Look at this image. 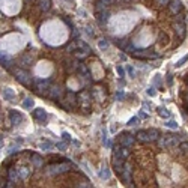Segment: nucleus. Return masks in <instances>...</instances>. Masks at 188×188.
Instances as JSON below:
<instances>
[{
	"instance_id": "1",
	"label": "nucleus",
	"mask_w": 188,
	"mask_h": 188,
	"mask_svg": "<svg viewBox=\"0 0 188 188\" xmlns=\"http://www.w3.org/2000/svg\"><path fill=\"white\" fill-rule=\"evenodd\" d=\"M41 36L45 39V42L51 44V45H59L65 41L68 33L60 23H48V24H45V27H42Z\"/></svg>"
},
{
	"instance_id": "2",
	"label": "nucleus",
	"mask_w": 188,
	"mask_h": 188,
	"mask_svg": "<svg viewBox=\"0 0 188 188\" xmlns=\"http://www.w3.org/2000/svg\"><path fill=\"white\" fill-rule=\"evenodd\" d=\"M134 24H136V17H133L128 12H122L111 20V27L114 33H125L131 30Z\"/></svg>"
},
{
	"instance_id": "3",
	"label": "nucleus",
	"mask_w": 188,
	"mask_h": 188,
	"mask_svg": "<svg viewBox=\"0 0 188 188\" xmlns=\"http://www.w3.org/2000/svg\"><path fill=\"white\" fill-rule=\"evenodd\" d=\"M137 138L140 140V142H143V143H149V142H155V140H158L160 138V131L158 129H142V131H138L137 133Z\"/></svg>"
},
{
	"instance_id": "4",
	"label": "nucleus",
	"mask_w": 188,
	"mask_h": 188,
	"mask_svg": "<svg viewBox=\"0 0 188 188\" xmlns=\"http://www.w3.org/2000/svg\"><path fill=\"white\" fill-rule=\"evenodd\" d=\"M181 140H182L181 136L175 137L171 134H164V136H160V146L164 149H175V147H178Z\"/></svg>"
},
{
	"instance_id": "5",
	"label": "nucleus",
	"mask_w": 188,
	"mask_h": 188,
	"mask_svg": "<svg viewBox=\"0 0 188 188\" xmlns=\"http://www.w3.org/2000/svg\"><path fill=\"white\" fill-rule=\"evenodd\" d=\"M151 42H152V32H151L149 29H145V30L136 38L134 45H136V47H147Z\"/></svg>"
},
{
	"instance_id": "6",
	"label": "nucleus",
	"mask_w": 188,
	"mask_h": 188,
	"mask_svg": "<svg viewBox=\"0 0 188 188\" xmlns=\"http://www.w3.org/2000/svg\"><path fill=\"white\" fill-rule=\"evenodd\" d=\"M72 166L69 164V162H63V164H50L45 170L47 173H50V175H57V173H65V171H68Z\"/></svg>"
},
{
	"instance_id": "7",
	"label": "nucleus",
	"mask_w": 188,
	"mask_h": 188,
	"mask_svg": "<svg viewBox=\"0 0 188 188\" xmlns=\"http://www.w3.org/2000/svg\"><path fill=\"white\" fill-rule=\"evenodd\" d=\"M50 72H51V65L48 62H41L36 68V74L41 75V77H47Z\"/></svg>"
},
{
	"instance_id": "8",
	"label": "nucleus",
	"mask_w": 188,
	"mask_h": 188,
	"mask_svg": "<svg viewBox=\"0 0 188 188\" xmlns=\"http://www.w3.org/2000/svg\"><path fill=\"white\" fill-rule=\"evenodd\" d=\"M134 142H136V137L133 136V134H129V133H122L119 136V143L123 146H133L134 145Z\"/></svg>"
},
{
	"instance_id": "9",
	"label": "nucleus",
	"mask_w": 188,
	"mask_h": 188,
	"mask_svg": "<svg viewBox=\"0 0 188 188\" xmlns=\"http://www.w3.org/2000/svg\"><path fill=\"white\" fill-rule=\"evenodd\" d=\"M32 114H33L35 119L39 120V122H44V120H47V118H48V116H47V111L44 110V108H35Z\"/></svg>"
},
{
	"instance_id": "10",
	"label": "nucleus",
	"mask_w": 188,
	"mask_h": 188,
	"mask_svg": "<svg viewBox=\"0 0 188 188\" xmlns=\"http://www.w3.org/2000/svg\"><path fill=\"white\" fill-rule=\"evenodd\" d=\"M9 119H11V122L12 123H20L21 120H23V114L20 113V111H17V110H12V111H9Z\"/></svg>"
},
{
	"instance_id": "11",
	"label": "nucleus",
	"mask_w": 188,
	"mask_h": 188,
	"mask_svg": "<svg viewBox=\"0 0 188 188\" xmlns=\"http://www.w3.org/2000/svg\"><path fill=\"white\" fill-rule=\"evenodd\" d=\"M17 80L20 83H23V84H29V83H30V77H29V74H27L26 71H18Z\"/></svg>"
},
{
	"instance_id": "12",
	"label": "nucleus",
	"mask_w": 188,
	"mask_h": 188,
	"mask_svg": "<svg viewBox=\"0 0 188 188\" xmlns=\"http://www.w3.org/2000/svg\"><path fill=\"white\" fill-rule=\"evenodd\" d=\"M182 9V2L181 0H170V11L173 14H178Z\"/></svg>"
},
{
	"instance_id": "13",
	"label": "nucleus",
	"mask_w": 188,
	"mask_h": 188,
	"mask_svg": "<svg viewBox=\"0 0 188 188\" xmlns=\"http://www.w3.org/2000/svg\"><path fill=\"white\" fill-rule=\"evenodd\" d=\"M176 35L179 36L181 39L185 36V23H182V21H179L178 24H176Z\"/></svg>"
},
{
	"instance_id": "14",
	"label": "nucleus",
	"mask_w": 188,
	"mask_h": 188,
	"mask_svg": "<svg viewBox=\"0 0 188 188\" xmlns=\"http://www.w3.org/2000/svg\"><path fill=\"white\" fill-rule=\"evenodd\" d=\"M32 162H33L35 167H41L42 166V158L38 154H32Z\"/></svg>"
},
{
	"instance_id": "15",
	"label": "nucleus",
	"mask_w": 188,
	"mask_h": 188,
	"mask_svg": "<svg viewBox=\"0 0 188 188\" xmlns=\"http://www.w3.org/2000/svg\"><path fill=\"white\" fill-rule=\"evenodd\" d=\"M48 87V81H42V80H38L36 81V90H42Z\"/></svg>"
},
{
	"instance_id": "16",
	"label": "nucleus",
	"mask_w": 188,
	"mask_h": 188,
	"mask_svg": "<svg viewBox=\"0 0 188 188\" xmlns=\"http://www.w3.org/2000/svg\"><path fill=\"white\" fill-rule=\"evenodd\" d=\"M157 110L160 111V116H161V118H166V119H169V118H170V113H169V110H167V108H162V107H158Z\"/></svg>"
},
{
	"instance_id": "17",
	"label": "nucleus",
	"mask_w": 188,
	"mask_h": 188,
	"mask_svg": "<svg viewBox=\"0 0 188 188\" xmlns=\"http://www.w3.org/2000/svg\"><path fill=\"white\" fill-rule=\"evenodd\" d=\"M99 176H101L103 179H108V178L111 176V175H110V170H108L107 167H103V170H101V175H99Z\"/></svg>"
},
{
	"instance_id": "18",
	"label": "nucleus",
	"mask_w": 188,
	"mask_h": 188,
	"mask_svg": "<svg viewBox=\"0 0 188 188\" xmlns=\"http://www.w3.org/2000/svg\"><path fill=\"white\" fill-rule=\"evenodd\" d=\"M23 107H24V108H32V107H33V99H32V98H26L24 103H23Z\"/></svg>"
},
{
	"instance_id": "19",
	"label": "nucleus",
	"mask_w": 188,
	"mask_h": 188,
	"mask_svg": "<svg viewBox=\"0 0 188 188\" xmlns=\"http://www.w3.org/2000/svg\"><path fill=\"white\" fill-rule=\"evenodd\" d=\"M41 8L44 11H48V9L51 8V3H50V0H41Z\"/></svg>"
},
{
	"instance_id": "20",
	"label": "nucleus",
	"mask_w": 188,
	"mask_h": 188,
	"mask_svg": "<svg viewBox=\"0 0 188 188\" xmlns=\"http://www.w3.org/2000/svg\"><path fill=\"white\" fill-rule=\"evenodd\" d=\"M3 95H5V98H9V99H12V98L15 96V94H14V92H12L11 89H8V87L5 89V92H3Z\"/></svg>"
},
{
	"instance_id": "21",
	"label": "nucleus",
	"mask_w": 188,
	"mask_h": 188,
	"mask_svg": "<svg viewBox=\"0 0 188 188\" xmlns=\"http://www.w3.org/2000/svg\"><path fill=\"white\" fill-rule=\"evenodd\" d=\"M51 143H50V142H42V143H41V145H39V147H41V149H42V151H48V149H51Z\"/></svg>"
},
{
	"instance_id": "22",
	"label": "nucleus",
	"mask_w": 188,
	"mask_h": 188,
	"mask_svg": "<svg viewBox=\"0 0 188 188\" xmlns=\"http://www.w3.org/2000/svg\"><path fill=\"white\" fill-rule=\"evenodd\" d=\"M105 48H108V41L107 39H101L99 41V50H105Z\"/></svg>"
},
{
	"instance_id": "23",
	"label": "nucleus",
	"mask_w": 188,
	"mask_h": 188,
	"mask_svg": "<svg viewBox=\"0 0 188 188\" xmlns=\"http://www.w3.org/2000/svg\"><path fill=\"white\" fill-rule=\"evenodd\" d=\"M166 125H167L169 128H171V129H178V122H176V120H169Z\"/></svg>"
},
{
	"instance_id": "24",
	"label": "nucleus",
	"mask_w": 188,
	"mask_h": 188,
	"mask_svg": "<svg viewBox=\"0 0 188 188\" xmlns=\"http://www.w3.org/2000/svg\"><path fill=\"white\" fill-rule=\"evenodd\" d=\"M185 62H188V54H185V56H184V57H182L179 62H176V68H181V66H182Z\"/></svg>"
},
{
	"instance_id": "25",
	"label": "nucleus",
	"mask_w": 188,
	"mask_h": 188,
	"mask_svg": "<svg viewBox=\"0 0 188 188\" xmlns=\"http://www.w3.org/2000/svg\"><path fill=\"white\" fill-rule=\"evenodd\" d=\"M146 94L149 95V96H155V95H157V89H155L154 86H151V87L146 90Z\"/></svg>"
},
{
	"instance_id": "26",
	"label": "nucleus",
	"mask_w": 188,
	"mask_h": 188,
	"mask_svg": "<svg viewBox=\"0 0 188 188\" xmlns=\"http://www.w3.org/2000/svg\"><path fill=\"white\" fill-rule=\"evenodd\" d=\"M62 138H63V142H71V136H69L68 133H63V134H62Z\"/></svg>"
},
{
	"instance_id": "27",
	"label": "nucleus",
	"mask_w": 188,
	"mask_h": 188,
	"mask_svg": "<svg viewBox=\"0 0 188 188\" xmlns=\"http://www.w3.org/2000/svg\"><path fill=\"white\" fill-rule=\"evenodd\" d=\"M138 118H140V119H146V118H147V113L143 110H140L138 111Z\"/></svg>"
},
{
	"instance_id": "28",
	"label": "nucleus",
	"mask_w": 188,
	"mask_h": 188,
	"mask_svg": "<svg viewBox=\"0 0 188 188\" xmlns=\"http://www.w3.org/2000/svg\"><path fill=\"white\" fill-rule=\"evenodd\" d=\"M127 72L129 74V77H134V69H133V66H127Z\"/></svg>"
},
{
	"instance_id": "29",
	"label": "nucleus",
	"mask_w": 188,
	"mask_h": 188,
	"mask_svg": "<svg viewBox=\"0 0 188 188\" xmlns=\"http://www.w3.org/2000/svg\"><path fill=\"white\" fill-rule=\"evenodd\" d=\"M160 81H161V75L157 74V75L154 77V84H160Z\"/></svg>"
},
{
	"instance_id": "30",
	"label": "nucleus",
	"mask_w": 188,
	"mask_h": 188,
	"mask_svg": "<svg viewBox=\"0 0 188 188\" xmlns=\"http://www.w3.org/2000/svg\"><path fill=\"white\" fill-rule=\"evenodd\" d=\"M116 71H118L119 77H123V75H125V72H123V68H120V66H118V68H116Z\"/></svg>"
},
{
	"instance_id": "31",
	"label": "nucleus",
	"mask_w": 188,
	"mask_h": 188,
	"mask_svg": "<svg viewBox=\"0 0 188 188\" xmlns=\"http://www.w3.org/2000/svg\"><path fill=\"white\" fill-rule=\"evenodd\" d=\"M56 147H59L60 151H65V149H66V145H65V143H57Z\"/></svg>"
},
{
	"instance_id": "32",
	"label": "nucleus",
	"mask_w": 188,
	"mask_h": 188,
	"mask_svg": "<svg viewBox=\"0 0 188 188\" xmlns=\"http://www.w3.org/2000/svg\"><path fill=\"white\" fill-rule=\"evenodd\" d=\"M137 120H138V118H131L128 120V125H134V123H137Z\"/></svg>"
},
{
	"instance_id": "33",
	"label": "nucleus",
	"mask_w": 188,
	"mask_h": 188,
	"mask_svg": "<svg viewBox=\"0 0 188 188\" xmlns=\"http://www.w3.org/2000/svg\"><path fill=\"white\" fill-rule=\"evenodd\" d=\"M8 56H3V54H0V62H8Z\"/></svg>"
},
{
	"instance_id": "34",
	"label": "nucleus",
	"mask_w": 188,
	"mask_h": 188,
	"mask_svg": "<svg viewBox=\"0 0 188 188\" xmlns=\"http://www.w3.org/2000/svg\"><path fill=\"white\" fill-rule=\"evenodd\" d=\"M157 2H158L160 5H167V3H169L170 0H157Z\"/></svg>"
},
{
	"instance_id": "35",
	"label": "nucleus",
	"mask_w": 188,
	"mask_h": 188,
	"mask_svg": "<svg viewBox=\"0 0 188 188\" xmlns=\"http://www.w3.org/2000/svg\"><path fill=\"white\" fill-rule=\"evenodd\" d=\"M123 98V92L120 90V92H118V99H122Z\"/></svg>"
},
{
	"instance_id": "36",
	"label": "nucleus",
	"mask_w": 188,
	"mask_h": 188,
	"mask_svg": "<svg viewBox=\"0 0 188 188\" xmlns=\"http://www.w3.org/2000/svg\"><path fill=\"white\" fill-rule=\"evenodd\" d=\"M101 2H103V3H104V6H105V5H108V3H110L111 0H101Z\"/></svg>"
}]
</instances>
